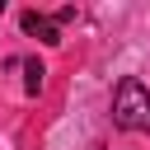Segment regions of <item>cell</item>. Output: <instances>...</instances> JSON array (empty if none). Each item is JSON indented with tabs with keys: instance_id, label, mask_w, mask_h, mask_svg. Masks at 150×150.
Here are the masks:
<instances>
[{
	"instance_id": "6da1fadb",
	"label": "cell",
	"mask_w": 150,
	"mask_h": 150,
	"mask_svg": "<svg viewBox=\"0 0 150 150\" xmlns=\"http://www.w3.org/2000/svg\"><path fill=\"white\" fill-rule=\"evenodd\" d=\"M112 122L122 131H150V89L136 75L117 80V89H112Z\"/></svg>"
},
{
	"instance_id": "7a4b0ae2",
	"label": "cell",
	"mask_w": 150,
	"mask_h": 150,
	"mask_svg": "<svg viewBox=\"0 0 150 150\" xmlns=\"http://www.w3.org/2000/svg\"><path fill=\"white\" fill-rule=\"evenodd\" d=\"M19 23H23V33H28V38H42L47 47H56V42H61L56 19H47V14H38V9H23V14H19Z\"/></svg>"
},
{
	"instance_id": "3957f363",
	"label": "cell",
	"mask_w": 150,
	"mask_h": 150,
	"mask_svg": "<svg viewBox=\"0 0 150 150\" xmlns=\"http://www.w3.org/2000/svg\"><path fill=\"white\" fill-rule=\"evenodd\" d=\"M19 70H23V94H38V89H42V75H47V66H42L38 56H28V61H19Z\"/></svg>"
},
{
	"instance_id": "277c9868",
	"label": "cell",
	"mask_w": 150,
	"mask_h": 150,
	"mask_svg": "<svg viewBox=\"0 0 150 150\" xmlns=\"http://www.w3.org/2000/svg\"><path fill=\"white\" fill-rule=\"evenodd\" d=\"M0 9H5V5H0Z\"/></svg>"
}]
</instances>
